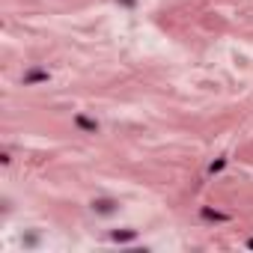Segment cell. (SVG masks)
Here are the masks:
<instances>
[{"mask_svg": "<svg viewBox=\"0 0 253 253\" xmlns=\"http://www.w3.org/2000/svg\"><path fill=\"white\" fill-rule=\"evenodd\" d=\"M226 161H229V158H226V155H220L217 161H211V164H209V170H206V173H209V176H217V173L226 167Z\"/></svg>", "mask_w": 253, "mask_h": 253, "instance_id": "cell-6", "label": "cell"}, {"mask_svg": "<svg viewBox=\"0 0 253 253\" xmlns=\"http://www.w3.org/2000/svg\"><path fill=\"white\" fill-rule=\"evenodd\" d=\"M247 247H250V250H253V238H250V241H247Z\"/></svg>", "mask_w": 253, "mask_h": 253, "instance_id": "cell-8", "label": "cell"}, {"mask_svg": "<svg viewBox=\"0 0 253 253\" xmlns=\"http://www.w3.org/2000/svg\"><path fill=\"white\" fill-rule=\"evenodd\" d=\"M48 81H51V72L48 69H39V66H30L21 75V84L24 86H39V84H48Z\"/></svg>", "mask_w": 253, "mask_h": 253, "instance_id": "cell-1", "label": "cell"}, {"mask_svg": "<svg viewBox=\"0 0 253 253\" xmlns=\"http://www.w3.org/2000/svg\"><path fill=\"white\" fill-rule=\"evenodd\" d=\"M89 209H92L95 214H113V211L119 209V203H116L113 197H95V200L89 203Z\"/></svg>", "mask_w": 253, "mask_h": 253, "instance_id": "cell-2", "label": "cell"}, {"mask_svg": "<svg viewBox=\"0 0 253 253\" xmlns=\"http://www.w3.org/2000/svg\"><path fill=\"white\" fill-rule=\"evenodd\" d=\"M122 3H125V6H134V0H122Z\"/></svg>", "mask_w": 253, "mask_h": 253, "instance_id": "cell-7", "label": "cell"}, {"mask_svg": "<svg viewBox=\"0 0 253 253\" xmlns=\"http://www.w3.org/2000/svg\"><path fill=\"white\" fill-rule=\"evenodd\" d=\"M75 128L84 131V134H95L98 131V122L92 116H86V113H75Z\"/></svg>", "mask_w": 253, "mask_h": 253, "instance_id": "cell-3", "label": "cell"}, {"mask_svg": "<svg viewBox=\"0 0 253 253\" xmlns=\"http://www.w3.org/2000/svg\"><path fill=\"white\" fill-rule=\"evenodd\" d=\"M134 238H137V229H113L110 232V241H116V244H128Z\"/></svg>", "mask_w": 253, "mask_h": 253, "instance_id": "cell-5", "label": "cell"}, {"mask_svg": "<svg viewBox=\"0 0 253 253\" xmlns=\"http://www.w3.org/2000/svg\"><path fill=\"white\" fill-rule=\"evenodd\" d=\"M200 217H203V220H209V223H229V220H232V214L217 211V209H209V206H203V209H200Z\"/></svg>", "mask_w": 253, "mask_h": 253, "instance_id": "cell-4", "label": "cell"}]
</instances>
